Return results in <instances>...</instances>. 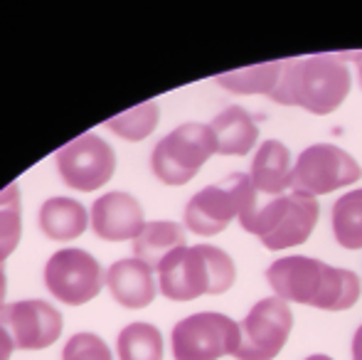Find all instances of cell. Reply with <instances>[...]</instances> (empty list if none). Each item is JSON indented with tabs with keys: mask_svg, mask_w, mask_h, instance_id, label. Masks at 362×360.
Listing matches in <instances>:
<instances>
[{
	"mask_svg": "<svg viewBox=\"0 0 362 360\" xmlns=\"http://www.w3.org/2000/svg\"><path fill=\"white\" fill-rule=\"evenodd\" d=\"M267 281L286 303H303L320 311H348L360 301V277L313 257H284L267 269Z\"/></svg>",
	"mask_w": 362,
	"mask_h": 360,
	"instance_id": "cell-1",
	"label": "cell"
},
{
	"mask_svg": "<svg viewBox=\"0 0 362 360\" xmlns=\"http://www.w3.org/2000/svg\"><path fill=\"white\" fill-rule=\"evenodd\" d=\"M353 89V77L343 54H310L284 62L272 99L308 114L328 116L343 106Z\"/></svg>",
	"mask_w": 362,
	"mask_h": 360,
	"instance_id": "cell-2",
	"label": "cell"
},
{
	"mask_svg": "<svg viewBox=\"0 0 362 360\" xmlns=\"http://www.w3.org/2000/svg\"><path fill=\"white\" fill-rule=\"evenodd\" d=\"M237 281L234 260L215 245L180 247L158 269V291L170 301L227 294Z\"/></svg>",
	"mask_w": 362,
	"mask_h": 360,
	"instance_id": "cell-3",
	"label": "cell"
},
{
	"mask_svg": "<svg viewBox=\"0 0 362 360\" xmlns=\"http://www.w3.org/2000/svg\"><path fill=\"white\" fill-rule=\"evenodd\" d=\"M320 217V205L305 192L288 190L286 195L259 202L257 207L239 215V225L249 235H257L267 250L279 252L308 242Z\"/></svg>",
	"mask_w": 362,
	"mask_h": 360,
	"instance_id": "cell-4",
	"label": "cell"
},
{
	"mask_svg": "<svg viewBox=\"0 0 362 360\" xmlns=\"http://www.w3.org/2000/svg\"><path fill=\"white\" fill-rule=\"evenodd\" d=\"M259 205V192L254 190L247 173H232L217 185H207L190 197L185 205V227L192 235L215 237L224 232L239 215Z\"/></svg>",
	"mask_w": 362,
	"mask_h": 360,
	"instance_id": "cell-5",
	"label": "cell"
},
{
	"mask_svg": "<svg viewBox=\"0 0 362 360\" xmlns=\"http://www.w3.org/2000/svg\"><path fill=\"white\" fill-rule=\"evenodd\" d=\"M215 153L217 141L210 126L190 121L158 141L151 153V168L160 182L180 187L195 178Z\"/></svg>",
	"mask_w": 362,
	"mask_h": 360,
	"instance_id": "cell-6",
	"label": "cell"
},
{
	"mask_svg": "<svg viewBox=\"0 0 362 360\" xmlns=\"http://www.w3.org/2000/svg\"><path fill=\"white\" fill-rule=\"evenodd\" d=\"M242 343V328L237 321L217 311H202L185 316L170 333L175 360H219L234 356Z\"/></svg>",
	"mask_w": 362,
	"mask_h": 360,
	"instance_id": "cell-7",
	"label": "cell"
},
{
	"mask_svg": "<svg viewBox=\"0 0 362 360\" xmlns=\"http://www.w3.org/2000/svg\"><path fill=\"white\" fill-rule=\"evenodd\" d=\"M362 178L360 163L333 144H313L300 151L291 173V190L310 197L328 195L338 187L355 185Z\"/></svg>",
	"mask_w": 362,
	"mask_h": 360,
	"instance_id": "cell-8",
	"label": "cell"
},
{
	"mask_svg": "<svg viewBox=\"0 0 362 360\" xmlns=\"http://www.w3.org/2000/svg\"><path fill=\"white\" fill-rule=\"evenodd\" d=\"M45 286L57 301L67 306H84L104 289V269L86 250H57L42 272Z\"/></svg>",
	"mask_w": 362,
	"mask_h": 360,
	"instance_id": "cell-9",
	"label": "cell"
},
{
	"mask_svg": "<svg viewBox=\"0 0 362 360\" xmlns=\"http://www.w3.org/2000/svg\"><path fill=\"white\" fill-rule=\"evenodd\" d=\"M242 343L237 360H274L288 343L293 328V311L284 298L267 296L252 306L242 323Z\"/></svg>",
	"mask_w": 362,
	"mask_h": 360,
	"instance_id": "cell-10",
	"label": "cell"
},
{
	"mask_svg": "<svg viewBox=\"0 0 362 360\" xmlns=\"http://www.w3.org/2000/svg\"><path fill=\"white\" fill-rule=\"evenodd\" d=\"M54 163L67 187L91 192L114 178L116 153L101 136L81 134L54 153Z\"/></svg>",
	"mask_w": 362,
	"mask_h": 360,
	"instance_id": "cell-11",
	"label": "cell"
},
{
	"mask_svg": "<svg viewBox=\"0 0 362 360\" xmlns=\"http://www.w3.org/2000/svg\"><path fill=\"white\" fill-rule=\"evenodd\" d=\"M64 318L42 298H23L0 308V328L8 331L20 351H45L62 336Z\"/></svg>",
	"mask_w": 362,
	"mask_h": 360,
	"instance_id": "cell-12",
	"label": "cell"
},
{
	"mask_svg": "<svg viewBox=\"0 0 362 360\" xmlns=\"http://www.w3.org/2000/svg\"><path fill=\"white\" fill-rule=\"evenodd\" d=\"M89 225L96 237L106 242H126L136 240L144 230V207L131 192L111 190L96 197L89 212Z\"/></svg>",
	"mask_w": 362,
	"mask_h": 360,
	"instance_id": "cell-13",
	"label": "cell"
},
{
	"mask_svg": "<svg viewBox=\"0 0 362 360\" xmlns=\"http://www.w3.org/2000/svg\"><path fill=\"white\" fill-rule=\"evenodd\" d=\"M104 284L111 291L114 301L124 308H146L158 294V281L153 269H148L139 260H119L106 269Z\"/></svg>",
	"mask_w": 362,
	"mask_h": 360,
	"instance_id": "cell-14",
	"label": "cell"
},
{
	"mask_svg": "<svg viewBox=\"0 0 362 360\" xmlns=\"http://www.w3.org/2000/svg\"><path fill=\"white\" fill-rule=\"evenodd\" d=\"M291 173H293V166H291L288 146L276 139L264 141L257 149V156L252 161V173H249L254 190L269 197L286 195L291 187Z\"/></svg>",
	"mask_w": 362,
	"mask_h": 360,
	"instance_id": "cell-15",
	"label": "cell"
},
{
	"mask_svg": "<svg viewBox=\"0 0 362 360\" xmlns=\"http://www.w3.org/2000/svg\"><path fill=\"white\" fill-rule=\"evenodd\" d=\"M215 134L219 156H247L259 141V126L242 106H227L207 124Z\"/></svg>",
	"mask_w": 362,
	"mask_h": 360,
	"instance_id": "cell-16",
	"label": "cell"
},
{
	"mask_svg": "<svg viewBox=\"0 0 362 360\" xmlns=\"http://www.w3.org/2000/svg\"><path fill=\"white\" fill-rule=\"evenodd\" d=\"M180 247H187V232L173 220L146 222L144 230L134 240V260L144 262L148 269L158 272L168 255Z\"/></svg>",
	"mask_w": 362,
	"mask_h": 360,
	"instance_id": "cell-17",
	"label": "cell"
},
{
	"mask_svg": "<svg viewBox=\"0 0 362 360\" xmlns=\"http://www.w3.org/2000/svg\"><path fill=\"white\" fill-rule=\"evenodd\" d=\"M89 225L86 207L72 197H49L40 207V230L54 242H72Z\"/></svg>",
	"mask_w": 362,
	"mask_h": 360,
	"instance_id": "cell-18",
	"label": "cell"
},
{
	"mask_svg": "<svg viewBox=\"0 0 362 360\" xmlns=\"http://www.w3.org/2000/svg\"><path fill=\"white\" fill-rule=\"evenodd\" d=\"M284 62L276 59V62H264V64H254V67L247 69H234V72L219 74L215 77V82L219 87H224L232 94H267L272 96V91L276 89L279 77H281Z\"/></svg>",
	"mask_w": 362,
	"mask_h": 360,
	"instance_id": "cell-19",
	"label": "cell"
},
{
	"mask_svg": "<svg viewBox=\"0 0 362 360\" xmlns=\"http://www.w3.org/2000/svg\"><path fill=\"white\" fill-rule=\"evenodd\" d=\"M330 222L343 250H362V187H355L335 200Z\"/></svg>",
	"mask_w": 362,
	"mask_h": 360,
	"instance_id": "cell-20",
	"label": "cell"
},
{
	"mask_svg": "<svg viewBox=\"0 0 362 360\" xmlns=\"http://www.w3.org/2000/svg\"><path fill=\"white\" fill-rule=\"evenodd\" d=\"M116 351L121 360H163V333L146 321L129 323L121 328Z\"/></svg>",
	"mask_w": 362,
	"mask_h": 360,
	"instance_id": "cell-21",
	"label": "cell"
},
{
	"mask_svg": "<svg viewBox=\"0 0 362 360\" xmlns=\"http://www.w3.org/2000/svg\"><path fill=\"white\" fill-rule=\"evenodd\" d=\"M158 121H160V109L156 101H144V104L134 106V109L116 114L106 121V129L114 131L119 139L124 141H144L156 131Z\"/></svg>",
	"mask_w": 362,
	"mask_h": 360,
	"instance_id": "cell-22",
	"label": "cell"
},
{
	"mask_svg": "<svg viewBox=\"0 0 362 360\" xmlns=\"http://www.w3.org/2000/svg\"><path fill=\"white\" fill-rule=\"evenodd\" d=\"M23 235V212H20V187L10 182L0 190V265L20 245Z\"/></svg>",
	"mask_w": 362,
	"mask_h": 360,
	"instance_id": "cell-23",
	"label": "cell"
},
{
	"mask_svg": "<svg viewBox=\"0 0 362 360\" xmlns=\"http://www.w3.org/2000/svg\"><path fill=\"white\" fill-rule=\"evenodd\" d=\"M62 360H114L104 338L96 333H74L62 348Z\"/></svg>",
	"mask_w": 362,
	"mask_h": 360,
	"instance_id": "cell-24",
	"label": "cell"
},
{
	"mask_svg": "<svg viewBox=\"0 0 362 360\" xmlns=\"http://www.w3.org/2000/svg\"><path fill=\"white\" fill-rule=\"evenodd\" d=\"M13 351H15L13 338L8 336V331H5V328H0V360H10Z\"/></svg>",
	"mask_w": 362,
	"mask_h": 360,
	"instance_id": "cell-25",
	"label": "cell"
},
{
	"mask_svg": "<svg viewBox=\"0 0 362 360\" xmlns=\"http://www.w3.org/2000/svg\"><path fill=\"white\" fill-rule=\"evenodd\" d=\"M353 360H362V323L353 336Z\"/></svg>",
	"mask_w": 362,
	"mask_h": 360,
	"instance_id": "cell-26",
	"label": "cell"
},
{
	"mask_svg": "<svg viewBox=\"0 0 362 360\" xmlns=\"http://www.w3.org/2000/svg\"><path fill=\"white\" fill-rule=\"evenodd\" d=\"M5 294H8V277H5V267L0 265V308L5 306Z\"/></svg>",
	"mask_w": 362,
	"mask_h": 360,
	"instance_id": "cell-27",
	"label": "cell"
},
{
	"mask_svg": "<svg viewBox=\"0 0 362 360\" xmlns=\"http://www.w3.org/2000/svg\"><path fill=\"white\" fill-rule=\"evenodd\" d=\"M345 59H353V62L358 64V77H360V87H362V52L345 54Z\"/></svg>",
	"mask_w": 362,
	"mask_h": 360,
	"instance_id": "cell-28",
	"label": "cell"
},
{
	"mask_svg": "<svg viewBox=\"0 0 362 360\" xmlns=\"http://www.w3.org/2000/svg\"><path fill=\"white\" fill-rule=\"evenodd\" d=\"M303 360H333V358L323 356V353H313V356H308V358H303Z\"/></svg>",
	"mask_w": 362,
	"mask_h": 360,
	"instance_id": "cell-29",
	"label": "cell"
}]
</instances>
